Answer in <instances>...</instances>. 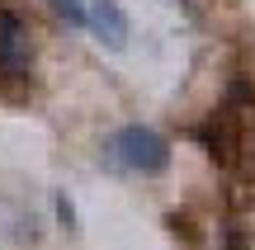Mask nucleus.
Instances as JSON below:
<instances>
[{"label":"nucleus","instance_id":"1","mask_svg":"<svg viewBox=\"0 0 255 250\" xmlns=\"http://www.w3.org/2000/svg\"><path fill=\"white\" fill-rule=\"evenodd\" d=\"M109 156L119 161L123 170H132V175H161V170L170 166V142H165L156 128L128 123V128H119V132H114Z\"/></svg>","mask_w":255,"mask_h":250},{"label":"nucleus","instance_id":"2","mask_svg":"<svg viewBox=\"0 0 255 250\" xmlns=\"http://www.w3.org/2000/svg\"><path fill=\"white\" fill-rule=\"evenodd\" d=\"M28 52H33L28 24L9 5H0V71H5V76H24L28 71Z\"/></svg>","mask_w":255,"mask_h":250},{"label":"nucleus","instance_id":"3","mask_svg":"<svg viewBox=\"0 0 255 250\" xmlns=\"http://www.w3.org/2000/svg\"><path fill=\"white\" fill-rule=\"evenodd\" d=\"M85 24H90V33L100 38L104 47H114V52H123L128 38H132V24H128V14L114 0H95V5L85 9Z\"/></svg>","mask_w":255,"mask_h":250},{"label":"nucleus","instance_id":"4","mask_svg":"<svg viewBox=\"0 0 255 250\" xmlns=\"http://www.w3.org/2000/svg\"><path fill=\"white\" fill-rule=\"evenodd\" d=\"M199 137L208 142V156H213V161H222V166L237 161V128H232V109L213 113V123H208V128H199Z\"/></svg>","mask_w":255,"mask_h":250},{"label":"nucleus","instance_id":"5","mask_svg":"<svg viewBox=\"0 0 255 250\" xmlns=\"http://www.w3.org/2000/svg\"><path fill=\"white\" fill-rule=\"evenodd\" d=\"M52 9L66 24H85V0H52Z\"/></svg>","mask_w":255,"mask_h":250},{"label":"nucleus","instance_id":"6","mask_svg":"<svg viewBox=\"0 0 255 250\" xmlns=\"http://www.w3.org/2000/svg\"><path fill=\"white\" fill-rule=\"evenodd\" d=\"M57 222H62L66 232H71V227H76V208L66 203V194H57Z\"/></svg>","mask_w":255,"mask_h":250}]
</instances>
